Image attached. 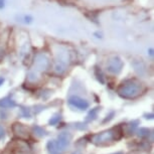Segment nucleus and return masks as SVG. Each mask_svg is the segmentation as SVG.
Returning <instances> with one entry per match:
<instances>
[{
    "label": "nucleus",
    "mask_w": 154,
    "mask_h": 154,
    "mask_svg": "<svg viewBox=\"0 0 154 154\" xmlns=\"http://www.w3.org/2000/svg\"><path fill=\"white\" fill-rule=\"evenodd\" d=\"M141 92V86H139V84H134V83H129L126 85L122 86L119 89V95L122 98L125 99H132L135 98L140 94Z\"/></svg>",
    "instance_id": "nucleus-1"
},
{
    "label": "nucleus",
    "mask_w": 154,
    "mask_h": 154,
    "mask_svg": "<svg viewBox=\"0 0 154 154\" xmlns=\"http://www.w3.org/2000/svg\"><path fill=\"white\" fill-rule=\"evenodd\" d=\"M117 128H113V129L109 130V131H105L101 134H98V135H95L94 136V139H93V142L97 145H100V144H103L105 142H108V141H111L113 139H118L116 134H117Z\"/></svg>",
    "instance_id": "nucleus-2"
},
{
    "label": "nucleus",
    "mask_w": 154,
    "mask_h": 154,
    "mask_svg": "<svg viewBox=\"0 0 154 154\" xmlns=\"http://www.w3.org/2000/svg\"><path fill=\"white\" fill-rule=\"evenodd\" d=\"M122 68H123V62L121 60L120 57H115L111 59L107 63V69L111 72V74L114 75H118L120 74V72L122 71Z\"/></svg>",
    "instance_id": "nucleus-3"
},
{
    "label": "nucleus",
    "mask_w": 154,
    "mask_h": 154,
    "mask_svg": "<svg viewBox=\"0 0 154 154\" xmlns=\"http://www.w3.org/2000/svg\"><path fill=\"white\" fill-rule=\"evenodd\" d=\"M69 104L75 108H78L80 110H86L89 108V103L84 99L78 97V96H72L69 99Z\"/></svg>",
    "instance_id": "nucleus-4"
},
{
    "label": "nucleus",
    "mask_w": 154,
    "mask_h": 154,
    "mask_svg": "<svg viewBox=\"0 0 154 154\" xmlns=\"http://www.w3.org/2000/svg\"><path fill=\"white\" fill-rule=\"evenodd\" d=\"M72 139V135L68 134V133L63 132L62 134L59 135L57 137V151H63L65 150L68 145L69 144V141Z\"/></svg>",
    "instance_id": "nucleus-5"
},
{
    "label": "nucleus",
    "mask_w": 154,
    "mask_h": 154,
    "mask_svg": "<svg viewBox=\"0 0 154 154\" xmlns=\"http://www.w3.org/2000/svg\"><path fill=\"white\" fill-rule=\"evenodd\" d=\"M49 63V59L45 54H38L35 59V65L37 66V69L39 71H45L48 66Z\"/></svg>",
    "instance_id": "nucleus-6"
},
{
    "label": "nucleus",
    "mask_w": 154,
    "mask_h": 154,
    "mask_svg": "<svg viewBox=\"0 0 154 154\" xmlns=\"http://www.w3.org/2000/svg\"><path fill=\"white\" fill-rule=\"evenodd\" d=\"M13 132L15 133L16 135H18L19 137H26V130L25 128L22 126L21 124H14L13 126Z\"/></svg>",
    "instance_id": "nucleus-7"
},
{
    "label": "nucleus",
    "mask_w": 154,
    "mask_h": 154,
    "mask_svg": "<svg viewBox=\"0 0 154 154\" xmlns=\"http://www.w3.org/2000/svg\"><path fill=\"white\" fill-rule=\"evenodd\" d=\"M0 107L1 108H13L15 107V102L9 98H4L0 100Z\"/></svg>",
    "instance_id": "nucleus-8"
},
{
    "label": "nucleus",
    "mask_w": 154,
    "mask_h": 154,
    "mask_svg": "<svg viewBox=\"0 0 154 154\" xmlns=\"http://www.w3.org/2000/svg\"><path fill=\"white\" fill-rule=\"evenodd\" d=\"M48 151L51 154H56L57 152V143L54 141H49L48 143Z\"/></svg>",
    "instance_id": "nucleus-9"
},
{
    "label": "nucleus",
    "mask_w": 154,
    "mask_h": 154,
    "mask_svg": "<svg viewBox=\"0 0 154 154\" xmlns=\"http://www.w3.org/2000/svg\"><path fill=\"white\" fill-rule=\"evenodd\" d=\"M33 130H34V134L37 135L38 137H42V136L45 135V130H43L42 128L39 127V126H35V127L33 128Z\"/></svg>",
    "instance_id": "nucleus-10"
},
{
    "label": "nucleus",
    "mask_w": 154,
    "mask_h": 154,
    "mask_svg": "<svg viewBox=\"0 0 154 154\" xmlns=\"http://www.w3.org/2000/svg\"><path fill=\"white\" fill-rule=\"evenodd\" d=\"M98 112H99V108H95V110H93V111L90 112L87 120L92 121V120H94V119H96V117H97V115H98Z\"/></svg>",
    "instance_id": "nucleus-11"
},
{
    "label": "nucleus",
    "mask_w": 154,
    "mask_h": 154,
    "mask_svg": "<svg viewBox=\"0 0 154 154\" xmlns=\"http://www.w3.org/2000/svg\"><path fill=\"white\" fill-rule=\"evenodd\" d=\"M60 120V116L57 115V116H54V117H53V118L51 119V121H49V124H51V125H56Z\"/></svg>",
    "instance_id": "nucleus-12"
},
{
    "label": "nucleus",
    "mask_w": 154,
    "mask_h": 154,
    "mask_svg": "<svg viewBox=\"0 0 154 154\" xmlns=\"http://www.w3.org/2000/svg\"><path fill=\"white\" fill-rule=\"evenodd\" d=\"M4 136V129L2 126H0V138H2Z\"/></svg>",
    "instance_id": "nucleus-13"
},
{
    "label": "nucleus",
    "mask_w": 154,
    "mask_h": 154,
    "mask_svg": "<svg viewBox=\"0 0 154 154\" xmlns=\"http://www.w3.org/2000/svg\"><path fill=\"white\" fill-rule=\"evenodd\" d=\"M4 7V0H0V8Z\"/></svg>",
    "instance_id": "nucleus-14"
},
{
    "label": "nucleus",
    "mask_w": 154,
    "mask_h": 154,
    "mask_svg": "<svg viewBox=\"0 0 154 154\" xmlns=\"http://www.w3.org/2000/svg\"><path fill=\"white\" fill-rule=\"evenodd\" d=\"M2 83H4V79L3 78H0V86H1Z\"/></svg>",
    "instance_id": "nucleus-15"
},
{
    "label": "nucleus",
    "mask_w": 154,
    "mask_h": 154,
    "mask_svg": "<svg viewBox=\"0 0 154 154\" xmlns=\"http://www.w3.org/2000/svg\"><path fill=\"white\" fill-rule=\"evenodd\" d=\"M72 154H81L80 152H75V153H72Z\"/></svg>",
    "instance_id": "nucleus-16"
},
{
    "label": "nucleus",
    "mask_w": 154,
    "mask_h": 154,
    "mask_svg": "<svg viewBox=\"0 0 154 154\" xmlns=\"http://www.w3.org/2000/svg\"><path fill=\"white\" fill-rule=\"evenodd\" d=\"M116 154H122V153H121V152H120V153H116Z\"/></svg>",
    "instance_id": "nucleus-17"
}]
</instances>
